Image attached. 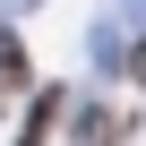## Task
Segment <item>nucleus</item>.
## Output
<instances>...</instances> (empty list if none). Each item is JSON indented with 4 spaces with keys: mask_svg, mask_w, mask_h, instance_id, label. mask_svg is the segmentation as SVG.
Wrapping results in <instances>:
<instances>
[{
    "mask_svg": "<svg viewBox=\"0 0 146 146\" xmlns=\"http://www.w3.org/2000/svg\"><path fill=\"white\" fill-rule=\"evenodd\" d=\"M17 86H26V43L0 26V95H17Z\"/></svg>",
    "mask_w": 146,
    "mask_h": 146,
    "instance_id": "f03ea898",
    "label": "nucleus"
},
{
    "mask_svg": "<svg viewBox=\"0 0 146 146\" xmlns=\"http://www.w3.org/2000/svg\"><path fill=\"white\" fill-rule=\"evenodd\" d=\"M78 137H86V146H120V120H112L103 103H86V112H78Z\"/></svg>",
    "mask_w": 146,
    "mask_h": 146,
    "instance_id": "7ed1b4c3",
    "label": "nucleus"
},
{
    "mask_svg": "<svg viewBox=\"0 0 146 146\" xmlns=\"http://www.w3.org/2000/svg\"><path fill=\"white\" fill-rule=\"evenodd\" d=\"M129 78H137V86H146V35H137V52H129Z\"/></svg>",
    "mask_w": 146,
    "mask_h": 146,
    "instance_id": "20e7f679",
    "label": "nucleus"
},
{
    "mask_svg": "<svg viewBox=\"0 0 146 146\" xmlns=\"http://www.w3.org/2000/svg\"><path fill=\"white\" fill-rule=\"evenodd\" d=\"M60 112H69V95H60V86H43V95H35V120H26V146H52Z\"/></svg>",
    "mask_w": 146,
    "mask_h": 146,
    "instance_id": "f257e3e1",
    "label": "nucleus"
}]
</instances>
